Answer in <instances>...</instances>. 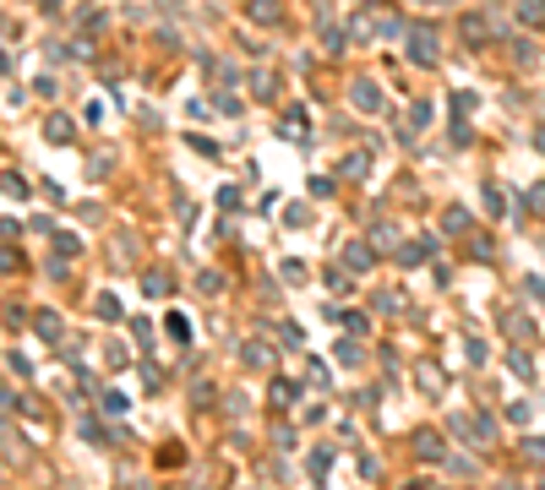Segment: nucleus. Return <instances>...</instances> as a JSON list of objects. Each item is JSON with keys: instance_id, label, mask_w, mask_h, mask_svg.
<instances>
[{"instance_id": "f257e3e1", "label": "nucleus", "mask_w": 545, "mask_h": 490, "mask_svg": "<svg viewBox=\"0 0 545 490\" xmlns=\"http://www.w3.org/2000/svg\"><path fill=\"white\" fill-rule=\"evenodd\" d=\"M409 55H414L420 66H436V38H431V27H420V33L409 38Z\"/></svg>"}, {"instance_id": "f03ea898", "label": "nucleus", "mask_w": 545, "mask_h": 490, "mask_svg": "<svg viewBox=\"0 0 545 490\" xmlns=\"http://www.w3.org/2000/svg\"><path fill=\"white\" fill-rule=\"evenodd\" d=\"M414 447H420V458H442V436L436 430H414Z\"/></svg>"}, {"instance_id": "7ed1b4c3", "label": "nucleus", "mask_w": 545, "mask_h": 490, "mask_svg": "<svg viewBox=\"0 0 545 490\" xmlns=\"http://www.w3.org/2000/svg\"><path fill=\"white\" fill-rule=\"evenodd\" d=\"M355 98H360V109H382V104H377V87H366V82L355 87Z\"/></svg>"}]
</instances>
